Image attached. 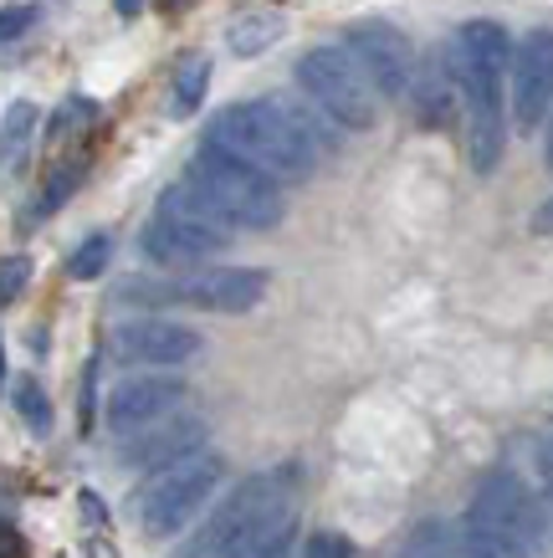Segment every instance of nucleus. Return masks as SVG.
<instances>
[{
  "mask_svg": "<svg viewBox=\"0 0 553 558\" xmlns=\"http://www.w3.org/2000/svg\"><path fill=\"white\" fill-rule=\"evenodd\" d=\"M205 144L236 154L256 165L272 180H308L318 170V123L298 113V108H282V102H231L211 119V134Z\"/></svg>",
  "mask_w": 553,
  "mask_h": 558,
  "instance_id": "nucleus-1",
  "label": "nucleus"
},
{
  "mask_svg": "<svg viewBox=\"0 0 553 558\" xmlns=\"http://www.w3.org/2000/svg\"><path fill=\"white\" fill-rule=\"evenodd\" d=\"M538 548H543V502L528 497L522 476L492 472L471 492L452 558H533Z\"/></svg>",
  "mask_w": 553,
  "mask_h": 558,
  "instance_id": "nucleus-2",
  "label": "nucleus"
},
{
  "mask_svg": "<svg viewBox=\"0 0 553 558\" xmlns=\"http://www.w3.org/2000/svg\"><path fill=\"white\" fill-rule=\"evenodd\" d=\"M231 236H236L231 220L220 216L190 180H180V185H169L159 195L149 226L139 231V252L149 256L154 267H195L205 256L226 252Z\"/></svg>",
  "mask_w": 553,
  "mask_h": 558,
  "instance_id": "nucleus-3",
  "label": "nucleus"
},
{
  "mask_svg": "<svg viewBox=\"0 0 553 558\" xmlns=\"http://www.w3.org/2000/svg\"><path fill=\"white\" fill-rule=\"evenodd\" d=\"M184 180L201 190L236 231H272V226L287 216V201H282V190H277V180L262 174L256 165H247V159L216 149V144H201V149H195Z\"/></svg>",
  "mask_w": 553,
  "mask_h": 558,
  "instance_id": "nucleus-4",
  "label": "nucleus"
},
{
  "mask_svg": "<svg viewBox=\"0 0 553 558\" xmlns=\"http://www.w3.org/2000/svg\"><path fill=\"white\" fill-rule=\"evenodd\" d=\"M220 476H226V461H220L216 451H201V446L175 461H165V466H154L149 482L129 497V512H134L139 533H144V538L180 533V527L211 502V492L220 487Z\"/></svg>",
  "mask_w": 553,
  "mask_h": 558,
  "instance_id": "nucleus-5",
  "label": "nucleus"
},
{
  "mask_svg": "<svg viewBox=\"0 0 553 558\" xmlns=\"http://www.w3.org/2000/svg\"><path fill=\"white\" fill-rule=\"evenodd\" d=\"M298 87L349 134H364V129L380 123V93L369 87V77L359 72V62L344 47L308 51L298 62Z\"/></svg>",
  "mask_w": 553,
  "mask_h": 558,
  "instance_id": "nucleus-6",
  "label": "nucleus"
},
{
  "mask_svg": "<svg viewBox=\"0 0 553 558\" xmlns=\"http://www.w3.org/2000/svg\"><path fill=\"white\" fill-rule=\"evenodd\" d=\"M123 303H184L201 313H252L267 298V271L256 267H211L184 282H123L113 292Z\"/></svg>",
  "mask_w": 553,
  "mask_h": 558,
  "instance_id": "nucleus-7",
  "label": "nucleus"
},
{
  "mask_svg": "<svg viewBox=\"0 0 553 558\" xmlns=\"http://www.w3.org/2000/svg\"><path fill=\"white\" fill-rule=\"evenodd\" d=\"M292 492H298V476L292 472H256V476H247L241 487L220 502L211 518H205L190 538L175 548L169 558H211L220 548V543L231 538L241 523H252V518H262V512H272V508H292Z\"/></svg>",
  "mask_w": 553,
  "mask_h": 558,
  "instance_id": "nucleus-8",
  "label": "nucleus"
},
{
  "mask_svg": "<svg viewBox=\"0 0 553 558\" xmlns=\"http://www.w3.org/2000/svg\"><path fill=\"white\" fill-rule=\"evenodd\" d=\"M344 51L359 62V72L369 77V87L380 98H405L410 72H416V47H410V36L400 26H389V21H353L344 32Z\"/></svg>",
  "mask_w": 553,
  "mask_h": 558,
  "instance_id": "nucleus-9",
  "label": "nucleus"
},
{
  "mask_svg": "<svg viewBox=\"0 0 553 558\" xmlns=\"http://www.w3.org/2000/svg\"><path fill=\"white\" fill-rule=\"evenodd\" d=\"M513 119L522 134H538L549 123L553 102V36L549 26H533L522 36V47H513Z\"/></svg>",
  "mask_w": 553,
  "mask_h": 558,
  "instance_id": "nucleus-10",
  "label": "nucleus"
},
{
  "mask_svg": "<svg viewBox=\"0 0 553 558\" xmlns=\"http://www.w3.org/2000/svg\"><path fill=\"white\" fill-rule=\"evenodd\" d=\"M113 354L123 364H149V369H169V364H184L205 349V339L184 323L169 318H139V323H118L113 328Z\"/></svg>",
  "mask_w": 553,
  "mask_h": 558,
  "instance_id": "nucleus-11",
  "label": "nucleus"
},
{
  "mask_svg": "<svg viewBox=\"0 0 553 558\" xmlns=\"http://www.w3.org/2000/svg\"><path fill=\"white\" fill-rule=\"evenodd\" d=\"M180 400H184V385H180V379H165V374L118 379V385L108 389V425L129 436V430H139V425L165 421Z\"/></svg>",
  "mask_w": 553,
  "mask_h": 558,
  "instance_id": "nucleus-12",
  "label": "nucleus"
},
{
  "mask_svg": "<svg viewBox=\"0 0 553 558\" xmlns=\"http://www.w3.org/2000/svg\"><path fill=\"white\" fill-rule=\"evenodd\" d=\"M159 425V421H154ZM129 446L118 451V461L123 466H139V472H154V466H165V461H175V457H184V451H195L205 440V421H195V415H180V421H165L159 430H129Z\"/></svg>",
  "mask_w": 553,
  "mask_h": 558,
  "instance_id": "nucleus-13",
  "label": "nucleus"
},
{
  "mask_svg": "<svg viewBox=\"0 0 553 558\" xmlns=\"http://www.w3.org/2000/svg\"><path fill=\"white\" fill-rule=\"evenodd\" d=\"M282 548H292V508H272L252 523H241L211 558H272Z\"/></svg>",
  "mask_w": 553,
  "mask_h": 558,
  "instance_id": "nucleus-14",
  "label": "nucleus"
},
{
  "mask_svg": "<svg viewBox=\"0 0 553 558\" xmlns=\"http://www.w3.org/2000/svg\"><path fill=\"white\" fill-rule=\"evenodd\" d=\"M410 102H416V119L425 123V129H441V123H452L456 113V87L452 77H446V68L441 62H431L425 72H410Z\"/></svg>",
  "mask_w": 553,
  "mask_h": 558,
  "instance_id": "nucleus-15",
  "label": "nucleus"
},
{
  "mask_svg": "<svg viewBox=\"0 0 553 558\" xmlns=\"http://www.w3.org/2000/svg\"><path fill=\"white\" fill-rule=\"evenodd\" d=\"M287 36V16L272 11V5H256V11H241V16L226 26V47L236 57H262L267 47H277Z\"/></svg>",
  "mask_w": 553,
  "mask_h": 558,
  "instance_id": "nucleus-16",
  "label": "nucleus"
},
{
  "mask_svg": "<svg viewBox=\"0 0 553 558\" xmlns=\"http://www.w3.org/2000/svg\"><path fill=\"white\" fill-rule=\"evenodd\" d=\"M205 87H211V57H205V51H184L180 68H175V83H169V113H175V119L201 113Z\"/></svg>",
  "mask_w": 553,
  "mask_h": 558,
  "instance_id": "nucleus-17",
  "label": "nucleus"
},
{
  "mask_svg": "<svg viewBox=\"0 0 553 558\" xmlns=\"http://www.w3.org/2000/svg\"><path fill=\"white\" fill-rule=\"evenodd\" d=\"M36 149V102H11L0 119V170L16 174Z\"/></svg>",
  "mask_w": 553,
  "mask_h": 558,
  "instance_id": "nucleus-18",
  "label": "nucleus"
},
{
  "mask_svg": "<svg viewBox=\"0 0 553 558\" xmlns=\"http://www.w3.org/2000/svg\"><path fill=\"white\" fill-rule=\"evenodd\" d=\"M452 47H461L467 57H477V62H486V68H497V72H507V62H513V36L497 21H467L452 36Z\"/></svg>",
  "mask_w": 553,
  "mask_h": 558,
  "instance_id": "nucleus-19",
  "label": "nucleus"
},
{
  "mask_svg": "<svg viewBox=\"0 0 553 558\" xmlns=\"http://www.w3.org/2000/svg\"><path fill=\"white\" fill-rule=\"evenodd\" d=\"M77 185H83V165L77 159H68V165H57V170L47 174V185H41V195L32 201V216L26 220H47V216H57L62 205L77 195Z\"/></svg>",
  "mask_w": 553,
  "mask_h": 558,
  "instance_id": "nucleus-20",
  "label": "nucleus"
},
{
  "mask_svg": "<svg viewBox=\"0 0 553 558\" xmlns=\"http://www.w3.org/2000/svg\"><path fill=\"white\" fill-rule=\"evenodd\" d=\"M11 400H16V415H21L26 425H32L36 436H51V425H57V415H51L47 389L36 385V379H16V389H11Z\"/></svg>",
  "mask_w": 553,
  "mask_h": 558,
  "instance_id": "nucleus-21",
  "label": "nucleus"
},
{
  "mask_svg": "<svg viewBox=\"0 0 553 558\" xmlns=\"http://www.w3.org/2000/svg\"><path fill=\"white\" fill-rule=\"evenodd\" d=\"M108 256H113V241L103 236H87L77 252L68 256V277H77V282H93V277H103V267H108Z\"/></svg>",
  "mask_w": 553,
  "mask_h": 558,
  "instance_id": "nucleus-22",
  "label": "nucleus"
},
{
  "mask_svg": "<svg viewBox=\"0 0 553 558\" xmlns=\"http://www.w3.org/2000/svg\"><path fill=\"white\" fill-rule=\"evenodd\" d=\"M93 98H68L62 108H57V119L47 123V144H62V138H72V134H83L87 123H93Z\"/></svg>",
  "mask_w": 553,
  "mask_h": 558,
  "instance_id": "nucleus-23",
  "label": "nucleus"
},
{
  "mask_svg": "<svg viewBox=\"0 0 553 558\" xmlns=\"http://www.w3.org/2000/svg\"><path fill=\"white\" fill-rule=\"evenodd\" d=\"M400 558H446V527H441V523H420L416 538L400 548Z\"/></svg>",
  "mask_w": 553,
  "mask_h": 558,
  "instance_id": "nucleus-24",
  "label": "nucleus"
},
{
  "mask_svg": "<svg viewBox=\"0 0 553 558\" xmlns=\"http://www.w3.org/2000/svg\"><path fill=\"white\" fill-rule=\"evenodd\" d=\"M32 277V262L26 256H0V303H16L21 288Z\"/></svg>",
  "mask_w": 553,
  "mask_h": 558,
  "instance_id": "nucleus-25",
  "label": "nucleus"
},
{
  "mask_svg": "<svg viewBox=\"0 0 553 558\" xmlns=\"http://www.w3.org/2000/svg\"><path fill=\"white\" fill-rule=\"evenodd\" d=\"M302 558H353V543L344 538V533H328V527H323V533H313V538H308Z\"/></svg>",
  "mask_w": 553,
  "mask_h": 558,
  "instance_id": "nucleus-26",
  "label": "nucleus"
},
{
  "mask_svg": "<svg viewBox=\"0 0 553 558\" xmlns=\"http://www.w3.org/2000/svg\"><path fill=\"white\" fill-rule=\"evenodd\" d=\"M32 26H36V5H26V0L0 11V41H16V36H26Z\"/></svg>",
  "mask_w": 553,
  "mask_h": 558,
  "instance_id": "nucleus-27",
  "label": "nucleus"
},
{
  "mask_svg": "<svg viewBox=\"0 0 553 558\" xmlns=\"http://www.w3.org/2000/svg\"><path fill=\"white\" fill-rule=\"evenodd\" d=\"M0 558H26V538L11 523H0Z\"/></svg>",
  "mask_w": 553,
  "mask_h": 558,
  "instance_id": "nucleus-28",
  "label": "nucleus"
},
{
  "mask_svg": "<svg viewBox=\"0 0 553 558\" xmlns=\"http://www.w3.org/2000/svg\"><path fill=\"white\" fill-rule=\"evenodd\" d=\"M118 11H123V16H134V11H139V0H118Z\"/></svg>",
  "mask_w": 553,
  "mask_h": 558,
  "instance_id": "nucleus-29",
  "label": "nucleus"
},
{
  "mask_svg": "<svg viewBox=\"0 0 553 558\" xmlns=\"http://www.w3.org/2000/svg\"><path fill=\"white\" fill-rule=\"evenodd\" d=\"M0 385H5V343H0Z\"/></svg>",
  "mask_w": 553,
  "mask_h": 558,
  "instance_id": "nucleus-30",
  "label": "nucleus"
},
{
  "mask_svg": "<svg viewBox=\"0 0 553 558\" xmlns=\"http://www.w3.org/2000/svg\"><path fill=\"white\" fill-rule=\"evenodd\" d=\"M287 554H292V548H282V554H272V558H287Z\"/></svg>",
  "mask_w": 553,
  "mask_h": 558,
  "instance_id": "nucleus-31",
  "label": "nucleus"
},
{
  "mask_svg": "<svg viewBox=\"0 0 553 558\" xmlns=\"http://www.w3.org/2000/svg\"><path fill=\"white\" fill-rule=\"evenodd\" d=\"M165 5H184V0H165Z\"/></svg>",
  "mask_w": 553,
  "mask_h": 558,
  "instance_id": "nucleus-32",
  "label": "nucleus"
}]
</instances>
